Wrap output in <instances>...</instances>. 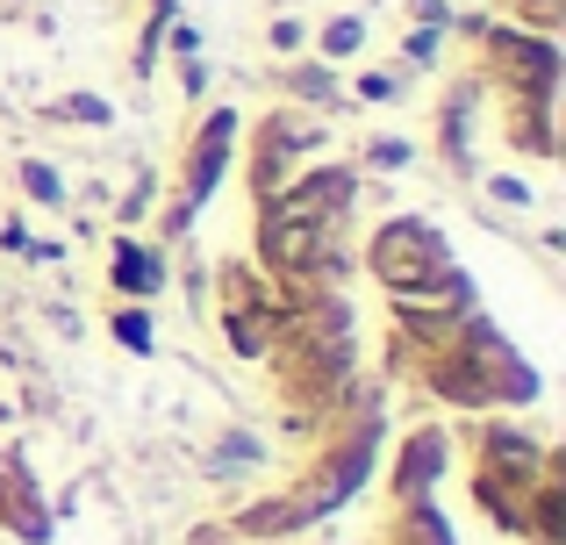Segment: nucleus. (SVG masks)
Here are the masks:
<instances>
[{
	"label": "nucleus",
	"mask_w": 566,
	"mask_h": 545,
	"mask_svg": "<svg viewBox=\"0 0 566 545\" xmlns=\"http://www.w3.org/2000/svg\"><path fill=\"white\" fill-rule=\"evenodd\" d=\"M323 51H331V57L359 51V22H331V29H323Z\"/></svg>",
	"instance_id": "nucleus-4"
},
{
	"label": "nucleus",
	"mask_w": 566,
	"mask_h": 545,
	"mask_svg": "<svg viewBox=\"0 0 566 545\" xmlns=\"http://www.w3.org/2000/svg\"><path fill=\"white\" fill-rule=\"evenodd\" d=\"M22 187H29L36 201H57V172H51V166H22Z\"/></svg>",
	"instance_id": "nucleus-6"
},
{
	"label": "nucleus",
	"mask_w": 566,
	"mask_h": 545,
	"mask_svg": "<svg viewBox=\"0 0 566 545\" xmlns=\"http://www.w3.org/2000/svg\"><path fill=\"white\" fill-rule=\"evenodd\" d=\"M65 115H72V123H108V101H94V94H72V101H65Z\"/></svg>",
	"instance_id": "nucleus-7"
},
{
	"label": "nucleus",
	"mask_w": 566,
	"mask_h": 545,
	"mask_svg": "<svg viewBox=\"0 0 566 545\" xmlns=\"http://www.w3.org/2000/svg\"><path fill=\"white\" fill-rule=\"evenodd\" d=\"M158 280H166V266H158L151 252H137V244H123V259H115V287H129V294H151Z\"/></svg>",
	"instance_id": "nucleus-3"
},
{
	"label": "nucleus",
	"mask_w": 566,
	"mask_h": 545,
	"mask_svg": "<svg viewBox=\"0 0 566 545\" xmlns=\"http://www.w3.org/2000/svg\"><path fill=\"white\" fill-rule=\"evenodd\" d=\"M430 252H438V244H430L423 223H395V230L380 238V273L395 280V287H416V280L438 273V259H430Z\"/></svg>",
	"instance_id": "nucleus-1"
},
{
	"label": "nucleus",
	"mask_w": 566,
	"mask_h": 545,
	"mask_svg": "<svg viewBox=\"0 0 566 545\" xmlns=\"http://www.w3.org/2000/svg\"><path fill=\"white\" fill-rule=\"evenodd\" d=\"M230 115H216V123L201 129V144H193V166H187V209L193 201H208V187H216V172H222V158H230Z\"/></svg>",
	"instance_id": "nucleus-2"
},
{
	"label": "nucleus",
	"mask_w": 566,
	"mask_h": 545,
	"mask_svg": "<svg viewBox=\"0 0 566 545\" xmlns=\"http://www.w3.org/2000/svg\"><path fill=\"white\" fill-rule=\"evenodd\" d=\"M115 337H123L129 352H151V323L144 316H115Z\"/></svg>",
	"instance_id": "nucleus-5"
}]
</instances>
